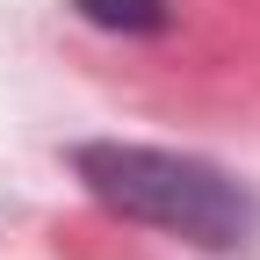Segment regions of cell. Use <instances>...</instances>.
I'll return each instance as SVG.
<instances>
[{
	"label": "cell",
	"mask_w": 260,
	"mask_h": 260,
	"mask_svg": "<svg viewBox=\"0 0 260 260\" xmlns=\"http://www.w3.org/2000/svg\"><path fill=\"white\" fill-rule=\"evenodd\" d=\"M73 174L87 181V195L102 210H116L123 224L167 232L188 246L232 253L260 239V195L195 152H167V145H123V138H94L73 152Z\"/></svg>",
	"instance_id": "1"
},
{
	"label": "cell",
	"mask_w": 260,
	"mask_h": 260,
	"mask_svg": "<svg viewBox=\"0 0 260 260\" xmlns=\"http://www.w3.org/2000/svg\"><path fill=\"white\" fill-rule=\"evenodd\" d=\"M73 8L109 37H167L174 29V0H73Z\"/></svg>",
	"instance_id": "2"
}]
</instances>
